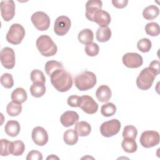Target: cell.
<instances>
[{"instance_id":"6da1fadb","label":"cell","mask_w":160,"mask_h":160,"mask_svg":"<svg viewBox=\"0 0 160 160\" xmlns=\"http://www.w3.org/2000/svg\"><path fill=\"white\" fill-rule=\"evenodd\" d=\"M50 78L52 85L59 92H64L68 91L72 86L71 74L64 69L55 71Z\"/></svg>"},{"instance_id":"7a4b0ae2","label":"cell","mask_w":160,"mask_h":160,"mask_svg":"<svg viewBox=\"0 0 160 160\" xmlns=\"http://www.w3.org/2000/svg\"><path fill=\"white\" fill-rule=\"evenodd\" d=\"M97 79L92 72L85 71L78 74L74 78V84L79 91H88L96 84Z\"/></svg>"},{"instance_id":"3957f363","label":"cell","mask_w":160,"mask_h":160,"mask_svg":"<svg viewBox=\"0 0 160 160\" xmlns=\"http://www.w3.org/2000/svg\"><path fill=\"white\" fill-rule=\"evenodd\" d=\"M36 47L39 52L45 57L55 55L58 51L56 44L48 35H41L36 40Z\"/></svg>"},{"instance_id":"277c9868","label":"cell","mask_w":160,"mask_h":160,"mask_svg":"<svg viewBox=\"0 0 160 160\" xmlns=\"http://www.w3.org/2000/svg\"><path fill=\"white\" fill-rule=\"evenodd\" d=\"M158 74L151 68H144L136 79V85L141 90L150 89Z\"/></svg>"},{"instance_id":"5b68a950","label":"cell","mask_w":160,"mask_h":160,"mask_svg":"<svg viewBox=\"0 0 160 160\" xmlns=\"http://www.w3.org/2000/svg\"><path fill=\"white\" fill-rule=\"evenodd\" d=\"M25 33V29L22 25L18 23L13 24L11 26L6 34V40L12 44H19L24 38Z\"/></svg>"},{"instance_id":"8992f818","label":"cell","mask_w":160,"mask_h":160,"mask_svg":"<svg viewBox=\"0 0 160 160\" xmlns=\"http://www.w3.org/2000/svg\"><path fill=\"white\" fill-rule=\"evenodd\" d=\"M121 128V122L116 119H112L104 122L100 126L101 134L106 138L112 137L117 134Z\"/></svg>"},{"instance_id":"52a82bcc","label":"cell","mask_w":160,"mask_h":160,"mask_svg":"<svg viewBox=\"0 0 160 160\" xmlns=\"http://www.w3.org/2000/svg\"><path fill=\"white\" fill-rule=\"evenodd\" d=\"M31 19L34 27L39 31H46L49 28L50 18L46 13L42 11L34 12Z\"/></svg>"},{"instance_id":"ba28073f","label":"cell","mask_w":160,"mask_h":160,"mask_svg":"<svg viewBox=\"0 0 160 160\" xmlns=\"http://www.w3.org/2000/svg\"><path fill=\"white\" fill-rule=\"evenodd\" d=\"M139 141L142 146L146 148L156 146L159 143V132L155 131H145L141 134Z\"/></svg>"},{"instance_id":"9c48e42d","label":"cell","mask_w":160,"mask_h":160,"mask_svg":"<svg viewBox=\"0 0 160 160\" xmlns=\"http://www.w3.org/2000/svg\"><path fill=\"white\" fill-rule=\"evenodd\" d=\"M0 59L4 68L8 69H12L15 65V53L14 50L9 47L4 48L0 52Z\"/></svg>"},{"instance_id":"30bf717a","label":"cell","mask_w":160,"mask_h":160,"mask_svg":"<svg viewBox=\"0 0 160 160\" xmlns=\"http://www.w3.org/2000/svg\"><path fill=\"white\" fill-rule=\"evenodd\" d=\"M79 108L88 114H93L97 112L98 104L91 96L83 95L80 98Z\"/></svg>"},{"instance_id":"8fae6325","label":"cell","mask_w":160,"mask_h":160,"mask_svg":"<svg viewBox=\"0 0 160 160\" xmlns=\"http://www.w3.org/2000/svg\"><path fill=\"white\" fill-rule=\"evenodd\" d=\"M71 26L70 19L66 16H60L56 18L54 25V31L58 36L65 35Z\"/></svg>"},{"instance_id":"7c38bea8","label":"cell","mask_w":160,"mask_h":160,"mask_svg":"<svg viewBox=\"0 0 160 160\" xmlns=\"http://www.w3.org/2000/svg\"><path fill=\"white\" fill-rule=\"evenodd\" d=\"M1 16L5 21H9L15 15V4L12 0H3L0 4Z\"/></svg>"},{"instance_id":"4fadbf2b","label":"cell","mask_w":160,"mask_h":160,"mask_svg":"<svg viewBox=\"0 0 160 160\" xmlns=\"http://www.w3.org/2000/svg\"><path fill=\"white\" fill-rule=\"evenodd\" d=\"M123 64L129 68H138L142 65V56L136 52H128L122 56Z\"/></svg>"},{"instance_id":"5bb4252c","label":"cell","mask_w":160,"mask_h":160,"mask_svg":"<svg viewBox=\"0 0 160 160\" xmlns=\"http://www.w3.org/2000/svg\"><path fill=\"white\" fill-rule=\"evenodd\" d=\"M32 139L38 146H44L48 141V134L42 127L37 126L32 129Z\"/></svg>"},{"instance_id":"9a60e30c","label":"cell","mask_w":160,"mask_h":160,"mask_svg":"<svg viewBox=\"0 0 160 160\" xmlns=\"http://www.w3.org/2000/svg\"><path fill=\"white\" fill-rule=\"evenodd\" d=\"M102 7V2L100 0H89L86 4V17L91 21H92V18L94 14Z\"/></svg>"},{"instance_id":"2e32d148","label":"cell","mask_w":160,"mask_h":160,"mask_svg":"<svg viewBox=\"0 0 160 160\" xmlns=\"http://www.w3.org/2000/svg\"><path fill=\"white\" fill-rule=\"evenodd\" d=\"M79 120L78 114L73 111H67L64 112L60 118V121L62 125L65 128L72 126Z\"/></svg>"},{"instance_id":"e0dca14e","label":"cell","mask_w":160,"mask_h":160,"mask_svg":"<svg viewBox=\"0 0 160 160\" xmlns=\"http://www.w3.org/2000/svg\"><path fill=\"white\" fill-rule=\"evenodd\" d=\"M92 21L96 22L100 27H107L111 22V16L107 11L101 9L94 14Z\"/></svg>"},{"instance_id":"ac0fdd59","label":"cell","mask_w":160,"mask_h":160,"mask_svg":"<svg viewBox=\"0 0 160 160\" xmlns=\"http://www.w3.org/2000/svg\"><path fill=\"white\" fill-rule=\"evenodd\" d=\"M111 90L107 85H101L96 92V96L98 100L101 102H108L111 98Z\"/></svg>"},{"instance_id":"d6986e66","label":"cell","mask_w":160,"mask_h":160,"mask_svg":"<svg viewBox=\"0 0 160 160\" xmlns=\"http://www.w3.org/2000/svg\"><path fill=\"white\" fill-rule=\"evenodd\" d=\"M21 129L20 125L17 121L10 120L7 122L4 127L5 132L11 137H16Z\"/></svg>"},{"instance_id":"ffe728a7","label":"cell","mask_w":160,"mask_h":160,"mask_svg":"<svg viewBox=\"0 0 160 160\" xmlns=\"http://www.w3.org/2000/svg\"><path fill=\"white\" fill-rule=\"evenodd\" d=\"M74 130L78 133V136L84 137L90 134L91 131V127L88 122L82 121L76 122L75 124Z\"/></svg>"},{"instance_id":"44dd1931","label":"cell","mask_w":160,"mask_h":160,"mask_svg":"<svg viewBox=\"0 0 160 160\" xmlns=\"http://www.w3.org/2000/svg\"><path fill=\"white\" fill-rule=\"evenodd\" d=\"M96 37L99 42H107L111 37V30L108 26L99 27L96 31Z\"/></svg>"},{"instance_id":"7402d4cb","label":"cell","mask_w":160,"mask_h":160,"mask_svg":"<svg viewBox=\"0 0 160 160\" xmlns=\"http://www.w3.org/2000/svg\"><path fill=\"white\" fill-rule=\"evenodd\" d=\"M28 98L26 91L22 88H17L11 93V99L18 103L24 102Z\"/></svg>"},{"instance_id":"603a6c76","label":"cell","mask_w":160,"mask_h":160,"mask_svg":"<svg viewBox=\"0 0 160 160\" xmlns=\"http://www.w3.org/2000/svg\"><path fill=\"white\" fill-rule=\"evenodd\" d=\"M159 14V9L155 5H150L144 8L142 11V16L146 20H153Z\"/></svg>"},{"instance_id":"cb8c5ba5","label":"cell","mask_w":160,"mask_h":160,"mask_svg":"<svg viewBox=\"0 0 160 160\" xmlns=\"http://www.w3.org/2000/svg\"><path fill=\"white\" fill-rule=\"evenodd\" d=\"M78 38L81 43L86 45L92 42L94 39L93 32L90 29H84L79 32Z\"/></svg>"},{"instance_id":"d4e9b609","label":"cell","mask_w":160,"mask_h":160,"mask_svg":"<svg viewBox=\"0 0 160 160\" xmlns=\"http://www.w3.org/2000/svg\"><path fill=\"white\" fill-rule=\"evenodd\" d=\"M25 150V145L22 141L17 140L11 142L10 145V154L18 156L23 154Z\"/></svg>"},{"instance_id":"484cf974","label":"cell","mask_w":160,"mask_h":160,"mask_svg":"<svg viewBox=\"0 0 160 160\" xmlns=\"http://www.w3.org/2000/svg\"><path fill=\"white\" fill-rule=\"evenodd\" d=\"M63 139L66 144L72 146L77 143L78 141V134L76 131L72 129H68L64 133Z\"/></svg>"},{"instance_id":"4316f807","label":"cell","mask_w":160,"mask_h":160,"mask_svg":"<svg viewBox=\"0 0 160 160\" xmlns=\"http://www.w3.org/2000/svg\"><path fill=\"white\" fill-rule=\"evenodd\" d=\"M30 92L33 97L40 98L46 92V86L44 83H33L30 87Z\"/></svg>"},{"instance_id":"83f0119b","label":"cell","mask_w":160,"mask_h":160,"mask_svg":"<svg viewBox=\"0 0 160 160\" xmlns=\"http://www.w3.org/2000/svg\"><path fill=\"white\" fill-rule=\"evenodd\" d=\"M123 150L128 153H133L136 151L138 145L134 140L132 138H124L121 143Z\"/></svg>"},{"instance_id":"f1b7e54d","label":"cell","mask_w":160,"mask_h":160,"mask_svg":"<svg viewBox=\"0 0 160 160\" xmlns=\"http://www.w3.org/2000/svg\"><path fill=\"white\" fill-rule=\"evenodd\" d=\"M45 71L46 74L49 76H51V75L56 70L59 69H64L62 64L55 60H51L48 61L44 66Z\"/></svg>"},{"instance_id":"f546056e","label":"cell","mask_w":160,"mask_h":160,"mask_svg":"<svg viewBox=\"0 0 160 160\" xmlns=\"http://www.w3.org/2000/svg\"><path fill=\"white\" fill-rule=\"evenodd\" d=\"M6 111L10 116H16L21 112L22 105L20 103L11 101L7 105Z\"/></svg>"},{"instance_id":"4dcf8cb0","label":"cell","mask_w":160,"mask_h":160,"mask_svg":"<svg viewBox=\"0 0 160 160\" xmlns=\"http://www.w3.org/2000/svg\"><path fill=\"white\" fill-rule=\"evenodd\" d=\"M116 112V107L112 102H108L103 104L101 108V112L105 117L113 116Z\"/></svg>"},{"instance_id":"1f68e13d","label":"cell","mask_w":160,"mask_h":160,"mask_svg":"<svg viewBox=\"0 0 160 160\" xmlns=\"http://www.w3.org/2000/svg\"><path fill=\"white\" fill-rule=\"evenodd\" d=\"M145 31L147 34L151 36H157L160 33L159 26L154 22H149L145 26Z\"/></svg>"},{"instance_id":"d6a6232c","label":"cell","mask_w":160,"mask_h":160,"mask_svg":"<svg viewBox=\"0 0 160 160\" xmlns=\"http://www.w3.org/2000/svg\"><path fill=\"white\" fill-rule=\"evenodd\" d=\"M30 78L33 83L42 82L45 83L46 78L42 71L39 69H34L31 71L30 74Z\"/></svg>"},{"instance_id":"836d02e7","label":"cell","mask_w":160,"mask_h":160,"mask_svg":"<svg viewBox=\"0 0 160 160\" xmlns=\"http://www.w3.org/2000/svg\"><path fill=\"white\" fill-rule=\"evenodd\" d=\"M138 49L142 52H148L152 47L151 41L148 38H142L137 43Z\"/></svg>"},{"instance_id":"e575fe53","label":"cell","mask_w":160,"mask_h":160,"mask_svg":"<svg viewBox=\"0 0 160 160\" xmlns=\"http://www.w3.org/2000/svg\"><path fill=\"white\" fill-rule=\"evenodd\" d=\"M138 134L137 129L132 125H128L124 128L122 132V137L124 138L136 139Z\"/></svg>"},{"instance_id":"d590c367","label":"cell","mask_w":160,"mask_h":160,"mask_svg":"<svg viewBox=\"0 0 160 160\" xmlns=\"http://www.w3.org/2000/svg\"><path fill=\"white\" fill-rule=\"evenodd\" d=\"M1 83L5 88H11L14 86V80L12 75L9 73L3 74L1 76Z\"/></svg>"},{"instance_id":"8d00e7d4","label":"cell","mask_w":160,"mask_h":160,"mask_svg":"<svg viewBox=\"0 0 160 160\" xmlns=\"http://www.w3.org/2000/svg\"><path fill=\"white\" fill-rule=\"evenodd\" d=\"M84 49L88 56L94 57L98 54L99 51V47L96 43L91 42L86 45Z\"/></svg>"},{"instance_id":"74e56055","label":"cell","mask_w":160,"mask_h":160,"mask_svg":"<svg viewBox=\"0 0 160 160\" xmlns=\"http://www.w3.org/2000/svg\"><path fill=\"white\" fill-rule=\"evenodd\" d=\"M11 142L6 139H1V155L2 156H8L10 154V145Z\"/></svg>"},{"instance_id":"f35d334b","label":"cell","mask_w":160,"mask_h":160,"mask_svg":"<svg viewBox=\"0 0 160 160\" xmlns=\"http://www.w3.org/2000/svg\"><path fill=\"white\" fill-rule=\"evenodd\" d=\"M27 160H42V153L36 150H32L27 155Z\"/></svg>"},{"instance_id":"ab89813d","label":"cell","mask_w":160,"mask_h":160,"mask_svg":"<svg viewBox=\"0 0 160 160\" xmlns=\"http://www.w3.org/2000/svg\"><path fill=\"white\" fill-rule=\"evenodd\" d=\"M80 98L79 96L77 95H72L70 96L67 100V102L68 105L71 107L75 108V107H79V104L80 101Z\"/></svg>"},{"instance_id":"60d3db41","label":"cell","mask_w":160,"mask_h":160,"mask_svg":"<svg viewBox=\"0 0 160 160\" xmlns=\"http://www.w3.org/2000/svg\"><path fill=\"white\" fill-rule=\"evenodd\" d=\"M112 3L113 6L118 9H122L125 8L128 3L127 0H112Z\"/></svg>"},{"instance_id":"b9f144b4","label":"cell","mask_w":160,"mask_h":160,"mask_svg":"<svg viewBox=\"0 0 160 160\" xmlns=\"http://www.w3.org/2000/svg\"><path fill=\"white\" fill-rule=\"evenodd\" d=\"M149 68L152 69L158 74L160 72V63L159 61L158 60H154L152 61L149 66Z\"/></svg>"},{"instance_id":"7bdbcfd3","label":"cell","mask_w":160,"mask_h":160,"mask_svg":"<svg viewBox=\"0 0 160 160\" xmlns=\"http://www.w3.org/2000/svg\"><path fill=\"white\" fill-rule=\"evenodd\" d=\"M59 159V158L57 157V156H56L54 155V154H52V155H51V156H48V157L47 158V159Z\"/></svg>"}]
</instances>
